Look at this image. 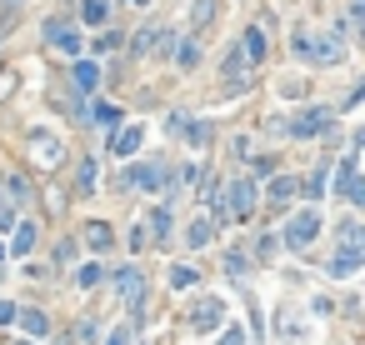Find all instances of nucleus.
<instances>
[{"mask_svg": "<svg viewBox=\"0 0 365 345\" xmlns=\"http://www.w3.org/2000/svg\"><path fill=\"white\" fill-rule=\"evenodd\" d=\"M250 210H255V181H250V176H245V181H230V186H225V215L250 220Z\"/></svg>", "mask_w": 365, "mask_h": 345, "instance_id": "1", "label": "nucleus"}, {"mask_svg": "<svg viewBox=\"0 0 365 345\" xmlns=\"http://www.w3.org/2000/svg\"><path fill=\"white\" fill-rule=\"evenodd\" d=\"M221 320H225V301H216V296H205V301L190 310V330H200V335L221 330Z\"/></svg>", "mask_w": 365, "mask_h": 345, "instance_id": "2", "label": "nucleus"}, {"mask_svg": "<svg viewBox=\"0 0 365 345\" xmlns=\"http://www.w3.org/2000/svg\"><path fill=\"white\" fill-rule=\"evenodd\" d=\"M316 230H321V215H316V210H300V215L280 230V236H285V246H295V250H300V246L316 241Z\"/></svg>", "mask_w": 365, "mask_h": 345, "instance_id": "3", "label": "nucleus"}, {"mask_svg": "<svg viewBox=\"0 0 365 345\" xmlns=\"http://www.w3.org/2000/svg\"><path fill=\"white\" fill-rule=\"evenodd\" d=\"M326 126H330V115H326L321 105H305V110L295 115V121H290L285 131H290V135H321Z\"/></svg>", "mask_w": 365, "mask_h": 345, "instance_id": "4", "label": "nucleus"}, {"mask_svg": "<svg viewBox=\"0 0 365 345\" xmlns=\"http://www.w3.org/2000/svg\"><path fill=\"white\" fill-rule=\"evenodd\" d=\"M30 155H35L40 165H61V140L45 135V131H35V135H30Z\"/></svg>", "mask_w": 365, "mask_h": 345, "instance_id": "5", "label": "nucleus"}, {"mask_svg": "<svg viewBox=\"0 0 365 345\" xmlns=\"http://www.w3.org/2000/svg\"><path fill=\"white\" fill-rule=\"evenodd\" d=\"M116 291H120V301H125V305H140V296H145L140 270H120V275H116Z\"/></svg>", "mask_w": 365, "mask_h": 345, "instance_id": "6", "label": "nucleus"}, {"mask_svg": "<svg viewBox=\"0 0 365 345\" xmlns=\"http://www.w3.org/2000/svg\"><path fill=\"white\" fill-rule=\"evenodd\" d=\"M45 40L56 45V50H66V55H75V50H80V35H75L70 25H61V20H56V25H45Z\"/></svg>", "mask_w": 365, "mask_h": 345, "instance_id": "7", "label": "nucleus"}, {"mask_svg": "<svg viewBox=\"0 0 365 345\" xmlns=\"http://www.w3.org/2000/svg\"><path fill=\"white\" fill-rule=\"evenodd\" d=\"M70 80H75L80 90H95V85H100V66H95V61H75V66H70Z\"/></svg>", "mask_w": 365, "mask_h": 345, "instance_id": "8", "label": "nucleus"}, {"mask_svg": "<svg viewBox=\"0 0 365 345\" xmlns=\"http://www.w3.org/2000/svg\"><path fill=\"white\" fill-rule=\"evenodd\" d=\"M360 260H365V250H340V255L330 260V275H340V280H345V275H355V270H360Z\"/></svg>", "mask_w": 365, "mask_h": 345, "instance_id": "9", "label": "nucleus"}, {"mask_svg": "<svg viewBox=\"0 0 365 345\" xmlns=\"http://www.w3.org/2000/svg\"><path fill=\"white\" fill-rule=\"evenodd\" d=\"M211 236H216V220H211V215H195V220H190V230H185V241H190V246H205Z\"/></svg>", "mask_w": 365, "mask_h": 345, "instance_id": "10", "label": "nucleus"}, {"mask_svg": "<svg viewBox=\"0 0 365 345\" xmlns=\"http://www.w3.org/2000/svg\"><path fill=\"white\" fill-rule=\"evenodd\" d=\"M120 181H130V186H140V190H150V186H161V176H155L150 165H130V170H125Z\"/></svg>", "mask_w": 365, "mask_h": 345, "instance_id": "11", "label": "nucleus"}, {"mask_svg": "<svg viewBox=\"0 0 365 345\" xmlns=\"http://www.w3.org/2000/svg\"><path fill=\"white\" fill-rule=\"evenodd\" d=\"M135 145H140V126H125V131L116 135V155L125 160V155H135Z\"/></svg>", "mask_w": 365, "mask_h": 345, "instance_id": "12", "label": "nucleus"}, {"mask_svg": "<svg viewBox=\"0 0 365 345\" xmlns=\"http://www.w3.org/2000/svg\"><path fill=\"white\" fill-rule=\"evenodd\" d=\"M16 320L25 325V335H45V330H50V320H45L40 310H16Z\"/></svg>", "mask_w": 365, "mask_h": 345, "instance_id": "13", "label": "nucleus"}, {"mask_svg": "<svg viewBox=\"0 0 365 345\" xmlns=\"http://www.w3.org/2000/svg\"><path fill=\"white\" fill-rule=\"evenodd\" d=\"M85 241H90L95 250H106V246H111V225H106V220H90V225H85Z\"/></svg>", "mask_w": 365, "mask_h": 345, "instance_id": "14", "label": "nucleus"}, {"mask_svg": "<svg viewBox=\"0 0 365 345\" xmlns=\"http://www.w3.org/2000/svg\"><path fill=\"white\" fill-rule=\"evenodd\" d=\"M340 250H365V236H360V225H355V220H345V225H340Z\"/></svg>", "mask_w": 365, "mask_h": 345, "instance_id": "15", "label": "nucleus"}, {"mask_svg": "<svg viewBox=\"0 0 365 345\" xmlns=\"http://www.w3.org/2000/svg\"><path fill=\"white\" fill-rule=\"evenodd\" d=\"M30 246H35V225H16V241H11V250H16V255H25Z\"/></svg>", "mask_w": 365, "mask_h": 345, "instance_id": "16", "label": "nucleus"}, {"mask_svg": "<svg viewBox=\"0 0 365 345\" xmlns=\"http://www.w3.org/2000/svg\"><path fill=\"white\" fill-rule=\"evenodd\" d=\"M90 115H95L100 126H116V121H120V110H116L111 100H95V105H90Z\"/></svg>", "mask_w": 365, "mask_h": 345, "instance_id": "17", "label": "nucleus"}, {"mask_svg": "<svg viewBox=\"0 0 365 345\" xmlns=\"http://www.w3.org/2000/svg\"><path fill=\"white\" fill-rule=\"evenodd\" d=\"M335 186H340V190H350V186H355V150H345V160H340V176H335Z\"/></svg>", "mask_w": 365, "mask_h": 345, "instance_id": "18", "label": "nucleus"}, {"mask_svg": "<svg viewBox=\"0 0 365 345\" xmlns=\"http://www.w3.org/2000/svg\"><path fill=\"white\" fill-rule=\"evenodd\" d=\"M171 285L175 291H190L195 285V265H171Z\"/></svg>", "mask_w": 365, "mask_h": 345, "instance_id": "19", "label": "nucleus"}, {"mask_svg": "<svg viewBox=\"0 0 365 345\" xmlns=\"http://www.w3.org/2000/svg\"><path fill=\"white\" fill-rule=\"evenodd\" d=\"M75 285H80V291H90V285H100V265H95V260H85V265L75 270Z\"/></svg>", "mask_w": 365, "mask_h": 345, "instance_id": "20", "label": "nucleus"}, {"mask_svg": "<svg viewBox=\"0 0 365 345\" xmlns=\"http://www.w3.org/2000/svg\"><path fill=\"white\" fill-rule=\"evenodd\" d=\"M295 190H300V186H295L290 176H276V181H271V200H290Z\"/></svg>", "mask_w": 365, "mask_h": 345, "instance_id": "21", "label": "nucleus"}, {"mask_svg": "<svg viewBox=\"0 0 365 345\" xmlns=\"http://www.w3.org/2000/svg\"><path fill=\"white\" fill-rule=\"evenodd\" d=\"M150 225H155V236H161V241H166V236H171V225H175V215H171V205H166V210H155V215H150Z\"/></svg>", "mask_w": 365, "mask_h": 345, "instance_id": "22", "label": "nucleus"}, {"mask_svg": "<svg viewBox=\"0 0 365 345\" xmlns=\"http://www.w3.org/2000/svg\"><path fill=\"white\" fill-rule=\"evenodd\" d=\"M326 181H330V165H316V176H310L305 195H326Z\"/></svg>", "mask_w": 365, "mask_h": 345, "instance_id": "23", "label": "nucleus"}, {"mask_svg": "<svg viewBox=\"0 0 365 345\" xmlns=\"http://www.w3.org/2000/svg\"><path fill=\"white\" fill-rule=\"evenodd\" d=\"M245 55H250V61L266 55V35H260V30H245Z\"/></svg>", "mask_w": 365, "mask_h": 345, "instance_id": "24", "label": "nucleus"}, {"mask_svg": "<svg viewBox=\"0 0 365 345\" xmlns=\"http://www.w3.org/2000/svg\"><path fill=\"white\" fill-rule=\"evenodd\" d=\"M316 55H321V61H340V40H316Z\"/></svg>", "mask_w": 365, "mask_h": 345, "instance_id": "25", "label": "nucleus"}, {"mask_svg": "<svg viewBox=\"0 0 365 345\" xmlns=\"http://www.w3.org/2000/svg\"><path fill=\"white\" fill-rule=\"evenodd\" d=\"M280 335H290V340H305V325L300 320H290V315H280V325H276Z\"/></svg>", "mask_w": 365, "mask_h": 345, "instance_id": "26", "label": "nucleus"}, {"mask_svg": "<svg viewBox=\"0 0 365 345\" xmlns=\"http://www.w3.org/2000/svg\"><path fill=\"white\" fill-rule=\"evenodd\" d=\"M155 40H161V25H145V30L135 35V50H150Z\"/></svg>", "mask_w": 365, "mask_h": 345, "instance_id": "27", "label": "nucleus"}, {"mask_svg": "<svg viewBox=\"0 0 365 345\" xmlns=\"http://www.w3.org/2000/svg\"><path fill=\"white\" fill-rule=\"evenodd\" d=\"M85 20H90V25L106 20V0H85Z\"/></svg>", "mask_w": 365, "mask_h": 345, "instance_id": "28", "label": "nucleus"}, {"mask_svg": "<svg viewBox=\"0 0 365 345\" xmlns=\"http://www.w3.org/2000/svg\"><path fill=\"white\" fill-rule=\"evenodd\" d=\"M175 61H180V71H195L200 55H195V45H180V50H175Z\"/></svg>", "mask_w": 365, "mask_h": 345, "instance_id": "29", "label": "nucleus"}, {"mask_svg": "<svg viewBox=\"0 0 365 345\" xmlns=\"http://www.w3.org/2000/svg\"><path fill=\"white\" fill-rule=\"evenodd\" d=\"M75 181H80V190L90 195V186H95V160H85V165H80V176H75Z\"/></svg>", "mask_w": 365, "mask_h": 345, "instance_id": "30", "label": "nucleus"}, {"mask_svg": "<svg viewBox=\"0 0 365 345\" xmlns=\"http://www.w3.org/2000/svg\"><path fill=\"white\" fill-rule=\"evenodd\" d=\"M211 16H216V6H211V0H195V20L205 25V20H211Z\"/></svg>", "mask_w": 365, "mask_h": 345, "instance_id": "31", "label": "nucleus"}, {"mask_svg": "<svg viewBox=\"0 0 365 345\" xmlns=\"http://www.w3.org/2000/svg\"><path fill=\"white\" fill-rule=\"evenodd\" d=\"M25 195H30V186H25L20 176H11V200H25Z\"/></svg>", "mask_w": 365, "mask_h": 345, "instance_id": "32", "label": "nucleus"}, {"mask_svg": "<svg viewBox=\"0 0 365 345\" xmlns=\"http://www.w3.org/2000/svg\"><path fill=\"white\" fill-rule=\"evenodd\" d=\"M221 345H245V330H235V325H230V330L221 335Z\"/></svg>", "mask_w": 365, "mask_h": 345, "instance_id": "33", "label": "nucleus"}, {"mask_svg": "<svg viewBox=\"0 0 365 345\" xmlns=\"http://www.w3.org/2000/svg\"><path fill=\"white\" fill-rule=\"evenodd\" d=\"M16 310H20V305H11V301H0V325H11V320H16Z\"/></svg>", "mask_w": 365, "mask_h": 345, "instance_id": "34", "label": "nucleus"}, {"mask_svg": "<svg viewBox=\"0 0 365 345\" xmlns=\"http://www.w3.org/2000/svg\"><path fill=\"white\" fill-rule=\"evenodd\" d=\"M106 345H130V330H116V335H111Z\"/></svg>", "mask_w": 365, "mask_h": 345, "instance_id": "35", "label": "nucleus"}, {"mask_svg": "<svg viewBox=\"0 0 365 345\" xmlns=\"http://www.w3.org/2000/svg\"><path fill=\"white\" fill-rule=\"evenodd\" d=\"M6 225H11V210H6V205H0V230H6Z\"/></svg>", "mask_w": 365, "mask_h": 345, "instance_id": "36", "label": "nucleus"}, {"mask_svg": "<svg viewBox=\"0 0 365 345\" xmlns=\"http://www.w3.org/2000/svg\"><path fill=\"white\" fill-rule=\"evenodd\" d=\"M130 6H145V0H130Z\"/></svg>", "mask_w": 365, "mask_h": 345, "instance_id": "37", "label": "nucleus"}, {"mask_svg": "<svg viewBox=\"0 0 365 345\" xmlns=\"http://www.w3.org/2000/svg\"><path fill=\"white\" fill-rule=\"evenodd\" d=\"M0 260H6V246H0Z\"/></svg>", "mask_w": 365, "mask_h": 345, "instance_id": "38", "label": "nucleus"}, {"mask_svg": "<svg viewBox=\"0 0 365 345\" xmlns=\"http://www.w3.org/2000/svg\"><path fill=\"white\" fill-rule=\"evenodd\" d=\"M25 345H30V340H25Z\"/></svg>", "mask_w": 365, "mask_h": 345, "instance_id": "39", "label": "nucleus"}]
</instances>
